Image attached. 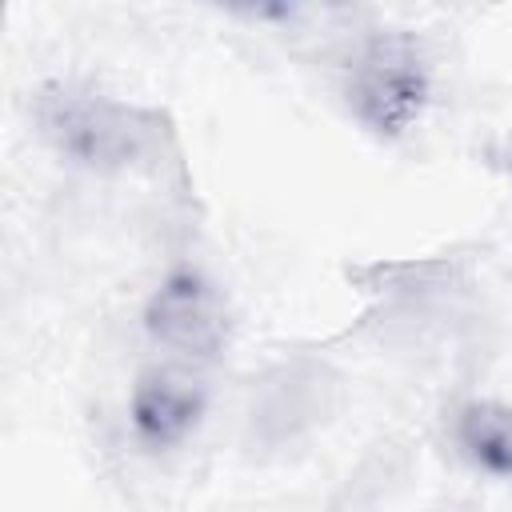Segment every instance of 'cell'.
<instances>
[{
	"label": "cell",
	"mask_w": 512,
	"mask_h": 512,
	"mask_svg": "<svg viewBox=\"0 0 512 512\" xmlns=\"http://www.w3.org/2000/svg\"><path fill=\"white\" fill-rule=\"evenodd\" d=\"M144 328L152 344L176 360H212L228 344V308L216 284L200 272H172L144 308Z\"/></svg>",
	"instance_id": "obj_3"
},
{
	"label": "cell",
	"mask_w": 512,
	"mask_h": 512,
	"mask_svg": "<svg viewBox=\"0 0 512 512\" xmlns=\"http://www.w3.org/2000/svg\"><path fill=\"white\" fill-rule=\"evenodd\" d=\"M204 404V384L192 372L164 364L140 372V380L132 384L128 420L144 448H176L196 432Z\"/></svg>",
	"instance_id": "obj_4"
},
{
	"label": "cell",
	"mask_w": 512,
	"mask_h": 512,
	"mask_svg": "<svg viewBox=\"0 0 512 512\" xmlns=\"http://www.w3.org/2000/svg\"><path fill=\"white\" fill-rule=\"evenodd\" d=\"M36 120L60 156L92 172L128 168L152 148V120L100 92L52 88L36 100Z\"/></svg>",
	"instance_id": "obj_2"
},
{
	"label": "cell",
	"mask_w": 512,
	"mask_h": 512,
	"mask_svg": "<svg viewBox=\"0 0 512 512\" xmlns=\"http://www.w3.org/2000/svg\"><path fill=\"white\" fill-rule=\"evenodd\" d=\"M452 440L460 456L500 480H512V408L500 400H468L452 412Z\"/></svg>",
	"instance_id": "obj_5"
},
{
	"label": "cell",
	"mask_w": 512,
	"mask_h": 512,
	"mask_svg": "<svg viewBox=\"0 0 512 512\" xmlns=\"http://www.w3.org/2000/svg\"><path fill=\"white\" fill-rule=\"evenodd\" d=\"M344 100L380 140L412 132L432 100V64L408 32H376L348 64Z\"/></svg>",
	"instance_id": "obj_1"
}]
</instances>
